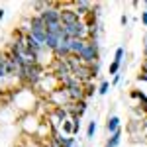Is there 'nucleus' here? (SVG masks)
Segmentation results:
<instances>
[{
  "label": "nucleus",
  "mask_w": 147,
  "mask_h": 147,
  "mask_svg": "<svg viewBox=\"0 0 147 147\" xmlns=\"http://www.w3.org/2000/svg\"><path fill=\"white\" fill-rule=\"evenodd\" d=\"M96 127H98V124H96V120H90V122H88V127H86V137H88V139H94V134H96Z\"/></svg>",
  "instance_id": "obj_15"
},
{
  "label": "nucleus",
  "mask_w": 147,
  "mask_h": 147,
  "mask_svg": "<svg viewBox=\"0 0 147 147\" xmlns=\"http://www.w3.org/2000/svg\"><path fill=\"white\" fill-rule=\"evenodd\" d=\"M122 59H124V47H118V49H116V53H114V61L122 65Z\"/></svg>",
  "instance_id": "obj_20"
},
{
  "label": "nucleus",
  "mask_w": 147,
  "mask_h": 147,
  "mask_svg": "<svg viewBox=\"0 0 147 147\" xmlns=\"http://www.w3.org/2000/svg\"><path fill=\"white\" fill-rule=\"evenodd\" d=\"M51 75L57 79V82H61L63 79L71 77V69H69L65 59H53L51 61Z\"/></svg>",
  "instance_id": "obj_3"
},
{
  "label": "nucleus",
  "mask_w": 147,
  "mask_h": 147,
  "mask_svg": "<svg viewBox=\"0 0 147 147\" xmlns=\"http://www.w3.org/2000/svg\"><path fill=\"white\" fill-rule=\"evenodd\" d=\"M143 53H145V59H147V41H145V49H143Z\"/></svg>",
  "instance_id": "obj_26"
},
{
  "label": "nucleus",
  "mask_w": 147,
  "mask_h": 147,
  "mask_svg": "<svg viewBox=\"0 0 147 147\" xmlns=\"http://www.w3.org/2000/svg\"><path fill=\"white\" fill-rule=\"evenodd\" d=\"M120 69H122V65H120V63H116V61H112V63H110V67H108V73H110V75H118V73H120Z\"/></svg>",
  "instance_id": "obj_19"
},
{
  "label": "nucleus",
  "mask_w": 147,
  "mask_h": 147,
  "mask_svg": "<svg viewBox=\"0 0 147 147\" xmlns=\"http://www.w3.org/2000/svg\"><path fill=\"white\" fill-rule=\"evenodd\" d=\"M118 127H120V118H118V116H110L108 122H106V131H108V134H114Z\"/></svg>",
  "instance_id": "obj_11"
},
{
  "label": "nucleus",
  "mask_w": 147,
  "mask_h": 147,
  "mask_svg": "<svg viewBox=\"0 0 147 147\" xmlns=\"http://www.w3.org/2000/svg\"><path fill=\"white\" fill-rule=\"evenodd\" d=\"M41 16V20L45 22V26H51V24H61V8H59V4L53 2L45 12H41L39 14Z\"/></svg>",
  "instance_id": "obj_4"
},
{
  "label": "nucleus",
  "mask_w": 147,
  "mask_h": 147,
  "mask_svg": "<svg viewBox=\"0 0 147 147\" xmlns=\"http://www.w3.org/2000/svg\"><path fill=\"white\" fill-rule=\"evenodd\" d=\"M131 98H137L139 100V106L143 108V112H147V96L139 90H131Z\"/></svg>",
  "instance_id": "obj_12"
},
{
  "label": "nucleus",
  "mask_w": 147,
  "mask_h": 147,
  "mask_svg": "<svg viewBox=\"0 0 147 147\" xmlns=\"http://www.w3.org/2000/svg\"><path fill=\"white\" fill-rule=\"evenodd\" d=\"M122 143V127H118L114 134H110V137L106 139V145L104 147H118Z\"/></svg>",
  "instance_id": "obj_8"
},
{
  "label": "nucleus",
  "mask_w": 147,
  "mask_h": 147,
  "mask_svg": "<svg viewBox=\"0 0 147 147\" xmlns=\"http://www.w3.org/2000/svg\"><path fill=\"white\" fill-rule=\"evenodd\" d=\"M94 90H96V86H94L92 82H88V84H84V98H90L92 94H94Z\"/></svg>",
  "instance_id": "obj_18"
},
{
  "label": "nucleus",
  "mask_w": 147,
  "mask_h": 147,
  "mask_svg": "<svg viewBox=\"0 0 147 147\" xmlns=\"http://www.w3.org/2000/svg\"><path fill=\"white\" fill-rule=\"evenodd\" d=\"M45 77V69L41 63H34V65H26L20 69V80H24L30 86H37L41 79Z\"/></svg>",
  "instance_id": "obj_1"
},
{
  "label": "nucleus",
  "mask_w": 147,
  "mask_h": 147,
  "mask_svg": "<svg viewBox=\"0 0 147 147\" xmlns=\"http://www.w3.org/2000/svg\"><path fill=\"white\" fill-rule=\"evenodd\" d=\"M75 106H77V116L82 118V114L86 112V108H88V102L86 100H79V102H75Z\"/></svg>",
  "instance_id": "obj_14"
},
{
  "label": "nucleus",
  "mask_w": 147,
  "mask_h": 147,
  "mask_svg": "<svg viewBox=\"0 0 147 147\" xmlns=\"http://www.w3.org/2000/svg\"><path fill=\"white\" fill-rule=\"evenodd\" d=\"M51 53H53V59H67V57L71 55V49H69V39H61Z\"/></svg>",
  "instance_id": "obj_7"
},
{
  "label": "nucleus",
  "mask_w": 147,
  "mask_h": 147,
  "mask_svg": "<svg viewBox=\"0 0 147 147\" xmlns=\"http://www.w3.org/2000/svg\"><path fill=\"white\" fill-rule=\"evenodd\" d=\"M141 24L147 26V12H141Z\"/></svg>",
  "instance_id": "obj_24"
},
{
  "label": "nucleus",
  "mask_w": 147,
  "mask_h": 147,
  "mask_svg": "<svg viewBox=\"0 0 147 147\" xmlns=\"http://www.w3.org/2000/svg\"><path fill=\"white\" fill-rule=\"evenodd\" d=\"M79 57L82 61V65H92L94 61H100V43L94 41V39H88Z\"/></svg>",
  "instance_id": "obj_2"
},
{
  "label": "nucleus",
  "mask_w": 147,
  "mask_h": 147,
  "mask_svg": "<svg viewBox=\"0 0 147 147\" xmlns=\"http://www.w3.org/2000/svg\"><path fill=\"white\" fill-rule=\"evenodd\" d=\"M59 8H61V26H73L82 22V18L73 8H65V6H59Z\"/></svg>",
  "instance_id": "obj_5"
},
{
  "label": "nucleus",
  "mask_w": 147,
  "mask_h": 147,
  "mask_svg": "<svg viewBox=\"0 0 147 147\" xmlns=\"http://www.w3.org/2000/svg\"><path fill=\"white\" fill-rule=\"evenodd\" d=\"M65 61H67V65H69V69H71V73H73V71H77L79 67H82V61H80L79 55H69Z\"/></svg>",
  "instance_id": "obj_10"
},
{
  "label": "nucleus",
  "mask_w": 147,
  "mask_h": 147,
  "mask_svg": "<svg viewBox=\"0 0 147 147\" xmlns=\"http://www.w3.org/2000/svg\"><path fill=\"white\" fill-rule=\"evenodd\" d=\"M59 129H61L63 134H67V137L73 136V122H71V120H65V122L61 124V127H59Z\"/></svg>",
  "instance_id": "obj_16"
},
{
  "label": "nucleus",
  "mask_w": 147,
  "mask_h": 147,
  "mask_svg": "<svg viewBox=\"0 0 147 147\" xmlns=\"http://www.w3.org/2000/svg\"><path fill=\"white\" fill-rule=\"evenodd\" d=\"M51 4H53V2H43V0H39V2H34V10L37 12V14H41V12H45Z\"/></svg>",
  "instance_id": "obj_13"
},
{
  "label": "nucleus",
  "mask_w": 147,
  "mask_h": 147,
  "mask_svg": "<svg viewBox=\"0 0 147 147\" xmlns=\"http://www.w3.org/2000/svg\"><path fill=\"white\" fill-rule=\"evenodd\" d=\"M4 14H6V10H4V8H0V20L4 18Z\"/></svg>",
  "instance_id": "obj_25"
},
{
  "label": "nucleus",
  "mask_w": 147,
  "mask_h": 147,
  "mask_svg": "<svg viewBox=\"0 0 147 147\" xmlns=\"http://www.w3.org/2000/svg\"><path fill=\"white\" fill-rule=\"evenodd\" d=\"M75 147H80V145H75Z\"/></svg>",
  "instance_id": "obj_27"
},
{
  "label": "nucleus",
  "mask_w": 147,
  "mask_h": 147,
  "mask_svg": "<svg viewBox=\"0 0 147 147\" xmlns=\"http://www.w3.org/2000/svg\"><path fill=\"white\" fill-rule=\"evenodd\" d=\"M84 39H69V49H71V55H80V51L84 49Z\"/></svg>",
  "instance_id": "obj_9"
},
{
  "label": "nucleus",
  "mask_w": 147,
  "mask_h": 147,
  "mask_svg": "<svg viewBox=\"0 0 147 147\" xmlns=\"http://www.w3.org/2000/svg\"><path fill=\"white\" fill-rule=\"evenodd\" d=\"M108 88H110V82H108V80H102L100 86H98L96 90H98V94H106V92H108Z\"/></svg>",
  "instance_id": "obj_21"
},
{
  "label": "nucleus",
  "mask_w": 147,
  "mask_h": 147,
  "mask_svg": "<svg viewBox=\"0 0 147 147\" xmlns=\"http://www.w3.org/2000/svg\"><path fill=\"white\" fill-rule=\"evenodd\" d=\"M120 80H122V75H120V73H118V75H114V79H112V86H116V84H118Z\"/></svg>",
  "instance_id": "obj_22"
},
{
  "label": "nucleus",
  "mask_w": 147,
  "mask_h": 147,
  "mask_svg": "<svg viewBox=\"0 0 147 147\" xmlns=\"http://www.w3.org/2000/svg\"><path fill=\"white\" fill-rule=\"evenodd\" d=\"M71 6H73V10L77 12L80 18L88 16L90 10H92V2H88V0H77V2H71Z\"/></svg>",
  "instance_id": "obj_6"
},
{
  "label": "nucleus",
  "mask_w": 147,
  "mask_h": 147,
  "mask_svg": "<svg viewBox=\"0 0 147 147\" xmlns=\"http://www.w3.org/2000/svg\"><path fill=\"white\" fill-rule=\"evenodd\" d=\"M120 22H122V26H127V24H129V18H127V16H122V18H120Z\"/></svg>",
  "instance_id": "obj_23"
},
{
  "label": "nucleus",
  "mask_w": 147,
  "mask_h": 147,
  "mask_svg": "<svg viewBox=\"0 0 147 147\" xmlns=\"http://www.w3.org/2000/svg\"><path fill=\"white\" fill-rule=\"evenodd\" d=\"M4 61H6V55H4V51H0V80H2V79H8L6 69H4Z\"/></svg>",
  "instance_id": "obj_17"
}]
</instances>
